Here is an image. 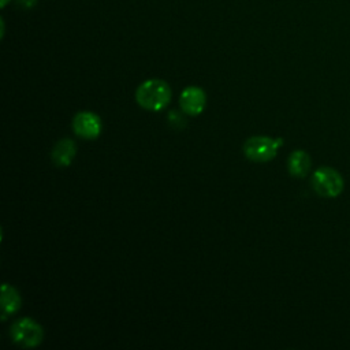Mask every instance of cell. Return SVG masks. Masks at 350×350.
<instances>
[{"mask_svg":"<svg viewBox=\"0 0 350 350\" xmlns=\"http://www.w3.org/2000/svg\"><path fill=\"white\" fill-rule=\"evenodd\" d=\"M171 88L163 79H148L142 82L135 92V100L146 111H161L171 101Z\"/></svg>","mask_w":350,"mask_h":350,"instance_id":"6da1fadb","label":"cell"},{"mask_svg":"<svg viewBox=\"0 0 350 350\" xmlns=\"http://www.w3.org/2000/svg\"><path fill=\"white\" fill-rule=\"evenodd\" d=\"M312 187L320 196L325 198L338 197L345 187L342 175L331 167H320L312 175Z\"/></svg>","mask_w":350,"mask_h":350,"instance_id":"7a4b0ae2","label":"cell"},{"mask_svg":"<svg viewBox=\"0 0 350 350\" xmlns=\"http://www.w3.org/2000/svg\"><path fill=\"white\" fill-rule=\"evenodd\" d=\"M10 335L15 345L23 349H30L38 346L42 342L44 329L37 321L29 317H22L12 323Z\"/></svg>","mask_w":350,"mask_h":350,"instance_id":"3957f363","label":"cell"},{"mask_svg":"<svg viewBox=\"0 0 350 350\" xmlns=\"http://www.w3.org/2000/svg\"><path fill=\"white\" fill-rule=\"evenodd\" d=\"M282 138H271L265 135H254L245 141L243 153L245 156L256 163H265L272 160L279 146H282Z\"/></svg>","mask_w":350,"mask_h":350,"instance_id":"277c9868","label":"cell"},{"mask_svg":"<svg viewBox=\"0 0 350 350\" xmlns=\"http://www.w3.org/2000/svg\"><path fill=\"white\" fill-rule=\"evenodd\" d=\"M72 130L83 139H94L101 133V119L90 111L78 112L72 119Z\"/></svg>","mask_w":350,"mask_h":350,"instance_id":"5b68a950","label":"cell"},{"mask_svg":"<svg viewBox=\"0 0 350 350\" xmlns=\"http://www.w3.org/2000/svg\"><path fill=\"white\" fill-rule=\"evenodd\" d=\"M205 104H206V94L201 88H197V86H189L183 89V92L179 96L180 109L190 116L200 115L204 111Z\"/></svg>","mask_w":350,"mask_h":350,"instance_id":"8992f818","label":"cell"},{"mask_svg":"<svg viewBox=\"0 0 350 350\" xmlns=\"http://www.w3.org/2000/svg\"><path fill=\"white\" fill-rule=\"evenodd\" d=\"M77 154V145L70 138H63L52 149V161L57 167H68Z\"/></svg>","mask_w":350,"mask_h":350,"instance_id":"52a82bcc","label":"cell"},{"mask_svg":"<svg viewBox=\"0 0 350 350\" xmlns=\"http://www.w3.org/2000/svg\"><path fill=\"white\" fill-rule=\"evenodd\" d=\"M0 301H1V309H3V314H1L3 321L7 319L8 314L16 313L22 305V299L18 290L8 283H4L1 286Z\"/></svg>","mask_w":350,"mask_h":350,"instance_id":"ba28073f","label":"cell"},{"mask_svg":"<svg viewBox=\"0 0 350 350\" xmlns=\"http://www.w3.org/2000/svg\"><path fill=\"white\" fill-rule=\"evenodd\" d=\"M312 167L310 156L305 150H294L287 160V170L290 175L295 178H304L308 175Z\"/></svg>","mask_w":350,"mask_h":350,"instance_id":"9c48e42d","label":"cell"}]
</instances>
